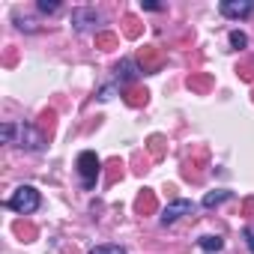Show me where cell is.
Instances as JSON below:
<instances>
[{
	"instance_id": "7c38bea8",
	"label": "cell",
	"mask_w": 254,
	"mask_h": 254,
	"mask_svg": "<svg viewBox=\"0 0 254 254\" xmlns=\"http://www.w3.org/2000/svg\"><path fill=\"white\" fill-rule=\"evenodd\" d=\"M0 138H3L6 144H15V126H12V123H6L3 129H0Z\"/></svg>"
},
{
	"instance_id": "2e32d148",
	"label": "cell",
	"mask_w": 254,
	"mask_h": 254,
	"mask_svg": "<svg viewBox=\"0 0 254 254\" xmlns=\"http://www.w3.org/2000/svg\"><path fill=\"white\" fill-rule=\"evenodd\" d=\"M144 9H150V12H159V9H165L162 3H144Z\"/></svg>"
},
{
	"instance_id": "5bb4252c",
	"label": "cell",
	"mask_w": 254,
	"mask_h": 254,
	"mask_svg": "<svg viewBox=\"0 0 254 254\" xmlns=\"http://www.w3.org/2000/svg\"><path fill=\"white\" fill-rule=\"evenodd\" d=\"M57 6H60L57 0H39V9L42 12H57Z\"/></svg>"
},
{
	"instance_id": "7a4b0ae2",
	"label": "cell",
	"mask_w": 254,
	"mask_h": 254,
	"mask_svg": "<svg viewBox=\"0 0 254 254\" xmlns=\"http://www.w3.org/2000/svg\"><path fill=\"white\" fill-rule=\"evenodd\" d=\"M99 174H102L99 156L90 153V150H84V153L78 156V177H81V186H84V189H93L96 180H99Z\"/></svg>"
},
{
	"instance_id": "6da1fadb",
	"label": "cell",
	"mask_w": 254,
	"mask_h": 254,
	"mask_svg": "<svg viewBox=\"0 0 254 254\" xmlns=\"http://www.w3.org/2000/svg\"><path fill=\"white\" fill-rule=\"evenodd\" d=\"M39 191L33 189V186H18L15 191H12V197L6 200V206L12 209V212H18V215H30V212H36L39 209Z\"/></svg>"
},
{
	"instance_id": "4fadbf2b",
	"label": "cell",
	"mask_w": 254,
	"mask_h": 254,
	"mask_svg": "<svg viewBox=\"0 0 254 254\" xmlns=\"http://www.w3.org/2000/svg\"><path fill=\"white\" fill-rule=\"evenodd\" d=\"M230 45H233V48H245V45H248V36L239 33V30H233V33H230Z\"/></svg>"
},
{
	"instance_id": "9a60e30c",
	"label": "cell",
	"mask_w": 254,
	"mask_h": 254,
	"mask_svg": "<svg viewBox=\"0 0 254 254\" xmlns=\"http://www.w3.org/2000/svg\"><path fill=\"white\" fill-rule=\"evenodd\" d=\"M242 236H245V245H248V251L254 254V227H245V230H242Z\"/></svg>"
},
{
	"instance_id": "5b68a950",
	"label": "cell",
	"mask_w": 254,
	"mask_h": 254,
	"mask_svg": "<svg viewBox=\"0 0 254 254\" xmlns=\"http://www.w3.org/2000/svg\"><path fill=\"white\" fill-rule=\"evenodd\" d=\"M21 147L33 150V153H42L45 150V135H39L33 126H21Z\"/></svg>"
},
{
	"instance_id": "ba28073f",
	"label": "cell",
	"mask_w": 254,
	"mask_h": 254,
	"mask_svg": "<svg viewBox=\"0 0 254 254\" xmlns=\"http://www.w3.org/2000/svg\"><path fill=\"white\" fill-rule=\"evenodd\" d=\"M224 200H230V191L218 189V191H209V194L203 197V206H206V209H212V206H218V203H224Z\"/></svg>"
},
{
	"instance_id": "8fae6325",
	"label": "cell",
	"mask_w": 254,
	"mask_h": 254,
	"mask_svg": "<svg viewBox=\"0 0 254 254\" xmlns=\"http://www.w3.org/2000/svg\"><path fill=\"white\" fill-rule=\"evenodd\" d=\"M90 254H126V248H120V245H96Z\"/></svg>"
},
{
	"instance_id": "9c48e42d",
	"label": "cell",
	"mask_w": 254,
	"mask_h": 254,
	"mask_svg": "<svg viewBox=\"0 0 254 254\" xmlns=\"http://www.w3.org/2000/svg\"><path fill=\"white\" fill-rule=\"evenodd\" d=\"M197 245H200L203 251H221V248H224V239H221V236H200Z\"/></svg>"
},
{
	"instance_id": "277c9868",
	"label": "cell",
	"mask_w": 254,
	"mask_h": 254,
	"mask_svg": "<svg viewBox=\"0 0 254 254\" xmlns=\"http://www.w3.org/2000/svg\"><path fill=\"white\" fill-rule=\"evenodd\" d=\"M218 9L224 18H248L254 12V0H221Z\"/></svg>"
},
{
	"instance_id": "52a82bcc",
	"label": "cell",
	"mask_w": 254,
	"mask_h": 254,
	"mask_svg": "<svg viewBox=\"0 0 254 254\" xmlns=\"http://www.w3.org/2000/svg\"><path fill=\"white\" fill-rule=\"evenodd\" d=\"M135 78H138L135 60H120V66H117V81H120V84H129V81H135Z\"/></svg>"
},
{
	"instance_id": "3957f363",
	"label": "cell",
	"mask_w": 254,
	"mask_h": 254,
	"mask_svg": "<svg viewBox=\"0 0 254 254\" xmlns=\"http://www.w3.org/2000/svg\"><path fill=\"white\" fill-rule=\"evenodd\" d=\"M191 212H194V203H191V200H183V197H180V200H174L171 206H165V209H162L159 221H162V224L168 227V224H174V221H180L183 215H191Z\"/></svg>"
},
{
	"instance_id": "8992f818",
	"label": "cell",
	"mask_w": 254,
	"mask_h": 254,
	"mask_svg": "<svg viewBox=\"0 0 254 254\" xmlns=\"http://www.w3.org/2000/svg\"><path fill=\"white\" fill-rule=\"evenodd\" d=\"M99 21H102V15L96 9H78V12H72V24L78 30H93Z\"/></svg>"
},
{
	"instance_id": "30bf717a",
	"label": "cell",
	"mask_w": 254,
	"mask_h": 254,
	"mask_svg": "<svg viewBox=\"0 0 254 254\" xmlns=\"http://www.w3.org/2000/svg\"><path fill=\"white\" fill-rule=\"evenodd\" d=\"M153 206H156V200H153V191H147V189H144V194L138 197V212H150Z\"/></svg>"
}]
</instances>
